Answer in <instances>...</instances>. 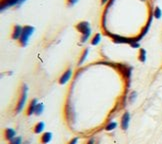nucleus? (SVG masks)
<instances>
[{
  "mask_svg": "<svg viewBox=\"0 0 162 144\" xmlns=\"http://www.w3.org/2000/svg\"><path fill=\"white\" fill-rule=\"evenodd\" d=\"M75 28L77 29V31L81 33V42H86L91 34V28L89 23L87 21H81L75 26Z\"/></svg>",
  "mask_w": 162,
  "mask_h": 144,
  "instance_id": "1",
  "label": "nucleus"
},
{
  "mask_svg": "<svg viewBox=\"0 0 162 144\" xmlns=\"http://www.w3.org/2000/svg\"><path fill=\"white\" fill-rule=\"evenodd\" d=\"M71 75H72V71L71 69H67L66 71L64 72L63 74H62V76L59 78V84H65L66 82H68V80L70 79V77H71Z\"/></svg>",
  "mask_w": 162,
  "mask_h": 144,
  "instance_id": "7",
  "label": "nucleus"
},
{
  "mask_svg": "<svg viewBox=\"0 0 162 144\" xmlns=\"http://www.w3.org/2000/svg\"><path fill=\"white\" fill-rule=\"evenodd\" d=\"M87 144H94V139H93V138H91V139L89 140V141L87 142Z\"/></svg>",
  "mask_w": 162,
  "mask_h": 144,
  "instance_id": "22",
  "label": "nucleus"
},
{
  "mask_svg": "<svg viewBox=\"0 0 162 144\" xmlns=\"http://www.w3.org/2000/svg\"><path fill=\"white\" fill-rule=\"evenodd\" d=\"M34 32V27L30 25H26L23 27V31L21 34V37L19 38V43L21 46H26L28 43L29 37L32 35Z\"/></svg>",
  "mask_w": 162,
  "mask_h": 144,
  "instance_id": "2",
  "label": "nucleus"
},
{
  "mask_svg": "<svg viewBox=\"0 0 162 144\" xmlns=\"http://www.w3.org/2000/svg\"><path fill=\"white\" fill-rule=\"evenodd\" d=\"M138 60L140 62H145L146 61V50L143 49V48H140V50H139Z\"/></svg>",
  "mask_w": 162,
  "mask_h": 144,
  "instance_id": "12",
  "label": "nucleus"
},
{
  "mask_svg": "<svg viewBox=\"0 0 162 144\" xmlns=\"http://www.w3.org/2000/svg\"><path fill=\"white\" fill-rule=\"evenodd\" d=\"M10 144H21V137H15L11 141H9Z\"/></svg>",
  "mask_w": 162,
  "mask_h": 144,
  "instance_id": "18",
  "label": "nucleus"
},
{
  "mask_svg": "<svg viewBox=\"0 0 162 144\" xmlns=\"http://www.w3.org/2000/svg\"><path fill=\"white\" fill-rule=\"evenodd\" d=\"M136 95H137V93L135 91H133L131 94H130V97H129V102L130 103H132V102H134V100L136 99Z\"/></svg>",
  "mask_w": 162,
  "mask_h": 144,
  "instance_id": "19",
  "label": "nucleus"
},
{
  "mask_svg": "<svg viewBox=\"0 0 162 144\" xmlns=\"http://www.w3.org/2000/svg\"><path fill=\"white\" fill-rule=\"evenodd\" d=\"M78 2V0H67V5L68 6H73L74 4H76Z\"/></svg>",
  "mask_w": 162,
  "mask_h": 144,
  "instance_id": "20",
  "label": "nucleus"
},
{
  "mask_svg": "<svg viewBox=\"0 0 162 144\" xmlns=\"http://www.w3.org/2000/svg\"><path fill=\"white\" fill-rule=\"evenodd\" d=\"M129 122H130V114L128 112H125L122 115V118H121V128L123 130H126L128 128Z\"/></svg>",
  "mask_w": 162,
  "mask_h": 144,
  "instance_id": "6",
  "label": "nucleus"
},
{
  "mask_svg": "<svg viewBox=\"0 0 162 144\" xmlns=\"http://www.w3.org/2000/svg\"><path fill=\"white\" fill-rule=\"evenodd\" d=\"M43 110H44V105L42 103H37L36 108H35V112L34 113H35L36 115H41Z\"/></svg>",
  "mask_w": 162,
  "mask_h": 144,
  "instance_id": "14",
  "label": "nucleus"
},
{
  "mask_svg": "<svg viewBox=\"0 0 162 144\" xmlns=\"http://www.w3.org/2000/svg\"><path fill=\"white\" fill-rule=\"evenodd\" d=\"M44 127H45V124H44L43 122H38L35 126H34V133L39 134V133H41L43 131Z\"/></svg>",
  "mask_w": 162,
  "mask_h": 144,
  "instance_id": "11",
  "label": "nucleus"
},
{
  "mask_svg": "<svg viewBox=\"0 0 162 144\" xmlns=\"http://www.w3.org/2000/svg\"><path fill=\"white\" fill-rule=\"evenodd\" d=\"M142 1H145V0H142Z\"/></svg>",
  "mask_w": 162,
  "mask_h": 144,
  "instance_id": "25",
  "label": "nucleus"
},
{
  "mask_svg": "<svg viewBox=\"0 0 162 144\" xmlns=\"http://www.w3.org/2000/svg\"><path fill=\"white\" fill-rule=\"evenodd\" d=\"M116 127H117V123L114 122V121H111L106 125L105 130H107V131H112V130H114Z\"/></svg>",
  "mask_w": 162,
  "mask_h": 144,
  "instance_id": "15",
  "label": "nucleus"
},
{
  "mask_svg": "<svg viewBox=\"0 0 162 144\" xmlns=\"http://www.w3.org/2000/svg\"><path fill=\"white\" fill-rule=\"evenodd\" d=\"M5 138L8 141H11L12 139L15 138V131L11 128H6L5 129Z\"/></svg>",
  "mask_w": 162,
  "mask_h": 144,
  "instance_id": "10",
  "label": "nucleus"
},
{
  "mask_svg": "<svg viewBox=\"0 0 162 144\" xmlns=\"http://www.w3.org/2000/svg\"><path fill=\"white\" fill-rule=\"evenodd\" d=\"M24 144H29V143H28V142H26V143H24Z\"/></svg>",
  "mask_w": 162,
  "mask_h": 144,
  "instance_id": "24",
  "label": "nucleus"
},
{
  "mask_svg": "<svg viewBox=\"0 0 162 144\" xmlns=\"http://www.w3.org/2000/svg\"><path fill=\"white\" fill-rule=\"evenodd\" d=\"M23 31V27L20 25H14L13 27V32H12V38L14 40H19V38L21 37V34Z\"/></svg>",
  "mask_w": 162,
  "mask_h": 144,
  "instance_id": "5",
  "label": "nucleus"
},
{
  "mask_svg": "<svg viewBox=\"0 0 162 144\" xmlns=\"http://www.w3.org/2000/svg\"><path fill=\"white\" fill-rule=\"evenodd\" d=\"M153 16L155 17V18H157V19H159L161 18V16H162V11H161V9L160 7H155L154 9V12H153Z\"/></svg>",
  "mask_w": 162,
  "mask_h": 144,
  "instance_id": "16",
  "label": "nucleus"
},
{
  "mask_svg": "<svg viewBox=\"0 0 162 144\" xmlns=\"http://www.w3.org/2000/svg\"><path fill=\"white\" fill-rule=\"evenodd\" d=\"M36 105H37V99H32L29 104V107L27 109V115H32L34 112H35V108H36Z\"/></svg>",
  "mask_w": 162,
  "mask_h": 144,
  "instance_id": "9",
  "label": "nucleus"
},
{
  "mask_svg": "<svg viewBox=\"0 0 162 144\" xmlns=\"http://www.w3.org/2000/svg\"><path fill=\"white\" fill-rule=\"evenodd\" d=\"M27 91H28V87H27L26 84H23L22 86V90H21V95H20V98L18 100V103H17V107H16V113H19L22 110L24 104L26 102V98H27Z\"/></svg>",
  "mask_w": 162,
  "mask_h": 144,
  "instance_id": "3",
  "label": "nucleus"
},
{
  "mask_svg": "<svg viewBox=\"0 0 162 144\" xmlns=\"http://www.w3.org/2000/svg\"><path fill=\"white\" fill-rule=\"evenodd\" d=\"M109 0H102V4H105V3H107Z\"/></svg>",
  "mask_w": 162,
  "mask_h": 144,
  "instance_id": "23",
  "label": "nucleus"
},
{
  "mask_svg": "<svg viewBox=\"0 0 162 144\" xmlns=\"http://www.w3.org/2000/svg\"><path fill=\"white\" fill-rule=\"evenodd\" d=\"M87 54H88V49H85V50L83 51V53H82L80 60H79V65H82V63L84 62L85 59H86V56H87Z\"/></svg>",
  "mask_w": 162,
  "mask_h": 144,
  "instance_id": "17",
  "label": "nucleus"
},
{
  "mask_svg": "<svg viewBox=\"0 0 162 144\" xmlns=\"http://www.w3.org/2000/svg\"><path fill=\"white\" fill-rule=\"evenodd\" d=\"M101 40V35L100 33H96L94 36H93V38L91 40V44L92 45H97V44L100 42Z\"/></svg>",
  "mask_w": 162,
  "mask_h": 144,
  "instance_id": "13",
  "label": "nucleus"
},
{
  "mask_svg": "<svg viewBox=\"0 0 162 144\" xmlns=\"http://www.w3.org/2000/svg\"><path fill=\"white\" fill-rule=\"evenodd\" d=\"M77 141H78V138H77V137H75V138L72 139L68 144H77Z\"/></svg>",
  "mask_w": 162,
  "mask_h": 144,
  "instance_id": "21",
  "label": "nucleus"
},
{
  "mask_svg": "<svg viewBox=\"0 0 162 144\" xmlns=\"http://www.w3.org/2000/svg\"><path fill=\"white\" fill-rule=\"evenodd\" d=\"M25 0H3L1 3V10L3 11L4 9L11 7V6H14L17 4H20V3L24 2Z\"/></svg>",
  "mask_w": 162,
  "mask_h": 144,
  "instance_id": "4",
  "label": "nucleus"
},
{
  "mask_svg": "<svg viewBox=\"0 0 162 144\" xmlns=\"http://www.w3.org/2000/svg\"><path fill=\"white\" fill-rule=\"evenodd\" d=\"M51 139H52V133L51 132H45L43 133L42 136H41L40 138V142L42 144H47L51 141Z\"/></svg>",
  "mask_w": 162,
  "mask_h": 144,
  "instance_id": "8",
  "label": "nucleus"
}]
</instances>
